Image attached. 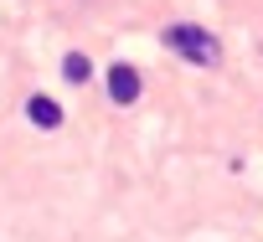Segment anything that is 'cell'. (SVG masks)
<instances>
[{"label": "cell", "instance_id": "4", "mask_svg": "<svg viewBox=\"0 0 263 242\" xmlns=\"http://www.w3.org/2000/svg\"><path fill=\"white\" fill-rule=\"evenodd\" d=\"M62 72H67V83H88V72H93V62H88L83 52H67V57H62Z\"/></svg>", "mask_w": 263, "mask_h": 242}, {"label": "cell", "instance_id": "2", "mask_svg": "<svg viewBox=\"0 0 263 242\" xmlns=\"http://www.w3.org/2000/svg\"><path fill=\"white\" fill-rule=\"evenodd\" d=\"M140 93H145V83H140V72L129 67V62H114V67H108V98H114L119 108H129Z\"/></svg>", "mask_w": 263, "mask_h": 242}, {"label": "cell", "instance_id": "1", "mask_svg": "<svg viewBox=\"0 0 263 242\" xmlns=\"http://www.w3.org/2000/svg\"><path fill=\"white\" fill-rule=\"evenodd\" d=\"M165 42H171L191 67H217V62H222V42H217L212 31H201V26H171Z\"/></svg>", "mask_w": 263, "mask_h": 242}, {"label": "cell", "instance_id": "3", "mask_svg": "<svg viewBox=\"0 0 263 242\" xmlns=\"http://www.w3.org/2000/svg\"><path fill=\"white\" fill-rule=\"evenodd\" d=\"M26 118H31L36 129H57V124H62V108H57L47 93H36V98H26Z\"/></svg>", "mask_w": 263, "mask_h": 242}]
</instances>
